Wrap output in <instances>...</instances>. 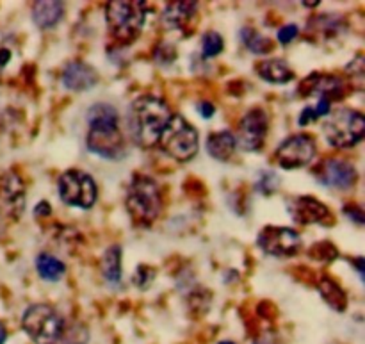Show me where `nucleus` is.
I'll list each match as a JSON object with an SVG mask.
<instances>
[{"label":"nucleus","mask_w":365,"mask_h":344,"mask_svg":"<svg viewBox=\"0 0 365 344\" xmlns=\"http://www.w3.org/2000/svg\"><path fill=\"white\" fill-rule=\"evenodd\" d=\"M298 34H299L298 25L287 24L284 25V27H280V31H278V41H280L282 45H289V43H291Z\"/></svg>","instance_id":"c85d7f7f"},{"label":"nucleus","mask_w":365,"mask_h":344,"mask_svg":"<svg viewBox=\"0 0 365 344\" xmlns=\"http://www.w3.org/2000/svg\"><path fill=\"white\" fill-rule=\"evenodd\" d=\"M316 113H314V107H305V109L302 111V114H299V120L298 123L302 125V127H305V125L312 123V121H316Z\"/></svg>","instance_id":"2f4dec72"},{"label":"nucleus","mask_w":365,"mask_h":344,"mask_svg":"<svg viewBox=\"0 0 365 344\" xmlns=\"http://www.w3.org/2000/svg\"><path fill=\"white\" fill-rule=\"evenodd\" d=\"M159 141L168 156L182 163L191 161L198 152V132L184 116H171Z\"/></svg>","instance_id":"0eeeda50"},{"label":"nucleus","mask_w":365,"mask_h":344,"mask_svg":"<svg viewBox=\"0 0 365 344\" xmlns=\"http://www.w3.org/2000/svg\"><path fill=\"white\" fill-rule=\"evenodd\" d=\"M317 178H319L321 184L328 186V188L334 189H346L353 188L359 181V173H356V168L351 163H346L342 159H328L317 168L316 171Z\"/></svg>","instance_id":"f8f14e48"},{"label":"nucleus","mask_w":365,"mask_h":344,"mask_svg":"<svg viewBox=\"0 0 365 344\" xmlns=\"http://www.w3.org/2000/svg\"><path fill=\"white\" fill-rule=\"evenodd\" d=\"M21 328L36 344H88V328L77 321H66L45 303L31 305L21 316Z\"/></svg>","instance_id":"f257e3e1"},{"label":"nucleus","mask_w":365,"mask_h":344,"mask_svg":"<svg viewBox=\"0 0 365 344\" xmlns=\"http://www.w3.org/2000/svg\"><path fill=\"white\" fill-rule=\"evenodd\" d=\"M330 107H331V102H328V100H324V98H319L317 106L314 107V113H316V118L328 116V114H330Z\"/></svg>","instance_id":"473e14b6"},{"label":"nucleus","mask_w":365,"mask_h":344,"mask_svg":"<svg viewBox=\"0 0 365 344\" xmlns=\"http://www.w3.org/2000/svg\"><path fill=\"white\" fill-rule=\"evenodd\" d=\"M50 214H52V209H50V206L46 202H39L38 206H36L34 209L36 218H45V216H50Z\"/></svg>","instance_id":"f704fd0d"},{"label":"nucleus","mask_w":365,"mask_h":344,"mask_svg":"<svg viewBox=\"0 0 365 344\" xmlns=\"http://www.w3.org/2000/svg\"><path fill=\"white\" fill-rule=\"evenodd\" d=\"M217 344H234L232 341H221V343H217Z\"/></svg>","instance_id":"4c0bfd02"},{"label":"nucleus","mask_w":365,"mask_h":344,"mask_svg":"<svg viewBox=\"0 0 365 344\" xmlns=\"http://www.w3.org/2000/svg\"><path fill=\"white\" fill-rule=\"evenodd\" d=\"M196 111L200 113V116L209 120V118H212L214 113H216V107H214V103L210 102H200L198 106H196Z\"/></svg>","instance_id":"7c9ffc66"},{"label":"nucleus","mask_w":365,"mask_h":344,"mask_svg":"<svg viewBox=\"0 0 365 344\" xmlns=\"http://www.w3.org/2000/svg\"><path fill=\"white\" fill-rule=\"evenodd\" d=\"M96 81V71L82 61H70L63 70V84L71 91H88Z\"/></svg>","instance_id":"dca6fc26"},{"label":"nucleus","mask_w":365,"mask_h":344,"mask_svg":"<svg viewBox=\"0 0 365 344\" xmlns=\"http://www.w3.org/2000/svg\"><path fill=\"white\" fill-rule=\"evenodd\" d=\"M323 132L327 141L335 148H351L365 136L364 114L348 107L334 111L324 120Z\"/></svg>","instance_id":"423d86ee"},{"label":"nucleus","mask_w":365,"mask_h":344,"mask_svg":"<svg viewBox=\"0 0 365 344\" xmlns=\"http://www.w3.org/2000/svg\"><path fill=\"white\" fill-rule=\"evenodd\" d=\"M198 11L196 2H170L163 11V27L168 31H182L191 24Z\"/></svg>","instance_id":"f3484780"},{"label":"nucleus","mask_w":365,"mask_h":344,"mask_svg":"<svg viewBox=\"0 0 365 344\" xmlns=\"http://www.w3.org/2000/svg\"><path fill=\"white\" fill-rule=\"evenodd\" d=\"M64 14L63 2H50V0H41L32 6V20L38 27L50 29L56 27Z\"/></svg>","instance_id":"6ab92c4d"},{"label":"nucleus","mask_w":365,"mask_h":344,"mask_svg":"<svg viewBox=\"0 0 365 344\" xmlns=\"http://www.w3.org/2000/svg\"><path fill=\"white\" fill-rule=\"evenodd\" d=\"M257 243L264 253L278 257V259L294 257L302 250V238H299L298 232L289 227L269 225V227L260 231Z\"/></svg>","instance_id":"1a4fd4ad"},{"label":"nucleus","mask_w":365,"mask_h":344,"mask_svg":"<svg viewBox=\"0 0 365 344\" xmlns=\"http://www.w3.org/2000/svg\"><path fill=\"white\" fill-rule=\"evenodd\" d=\"M299 93L305 96L316 95L319 98L328 100V102H331V100H341L344 96V82L337 77H331V75L314 74L302 82Z\"/></svg>","instance_id":"2eb2a0df"},{"label":"nucleus","mask_w":365,"mask_h":344,"mask_svg":"<svg viewBox=\"0 0 365 344\" xmlns=\"http://www.w3.org/2000/svg\"><path fill=\"white\" fill-rule=\"evenodd\" d=\"M267 127H269V118L267 113L260 107L248 111L245 114V118L241 120L239 125V138L235 141H239V145L242 146L248 152H255L262 146L264 139L267 136Z\"/></svg>","instance_id":"9b49d317"},{"label":"nucleus","mask_w":365,"mask_h":344,"mask_svg":"<svg viewBox=\"0 0 365 344\" xmlns=\"http://www.w3.org/2000/svg\"><path fill=\"white\" fill-rule=\"evenodd\" d=\"M235 148H237V141H235V136L228 131H220L212 132V134L207 138V152L212 159L216 161H228L234 156Z\"/></svg>","instance_id":"a211bd4d"},{"label":"nucleus","mask_w":365,"mask_h":344,"mask_svg":"<svg viewBox=\"0 0 365 344\" xmlns=\"http://www.w3.org/2000/svg\"><path fill=\"white\" fill-rule=\"evenodd\" d=\"M287 207L292 220L302 225L328 223L331 220L330 209L314 196H298V198L291 200Z\"/></svg>","instance_id":"4468645a"},{"label":"nucleus","mask_w":365,"mask_h":344,"mask_svg":"<svg viewBox=\"0 0 365 344\" xmlns=\"http://www.w3.org/2000/svg\"><path fill=\"white\" fill-rule=\"evenodd\" d=\"M59 196L64 203L78 209H91L98 198V188L88 173L81 170L64 171L57 182Z\"/></svg>","instance_id":"6e6552de"},{"label":"nucleus","mask_w":365,"mask_h":344,"mask_svg":"<svg viewBox=\"0 0 365 344\" xmlns=\"http://www.w3.org/2000/svg\"><path fill=\"white\" fill-rule=\"evenodd\" d=\"M0 209L13 218L20 216L25 209V186L13 171L0 177Z\"/></svg>","instance_id":"ddd939ff"},{"label":"nucleus","mask_w":365,"mask_h":344,"mask_svg":"<svg viewBox=\"0 0 365 344\" xmlns=\"http://www.w3.org/2000/svg\"><path fill=\"white\" fill-rule=\"evenodd\" d=\"M163 209V196L157 182L148 175H135L128 186L127 211L134 221L150 225Z\"/></svg>","instance_id":"39448f33"},{"label":"nucleus","mask_w":365,"mask_h":344,"mask_svg":"<svg viewBox=\"0 0 365 344\" xmlns=\"http://www.w3.org/2000/svg\"><path fill=\"white\" fill-rule=\"evenodd\" d=\"M11 59V52L9 49H0V68L6 66Z\"/></svg>","instance_id":"c9c22d12"},{"label":"nucleus","mask_w":365,"mask_h":344,"mask_svg":"<svg viewBox=\"0 0 365 344\" xmlns=\"http://www.w3.org/2000/svg\"><path fill=\"white\" fill-rule=\"evenodd\" d=\"M241 38L245 41V45L248 46V50H252L253 54H267L273 49V43L269 38L262 36L260 32H257L255 29L245 27L241 32Z\"/></svg>","instance_id":"b1692460"},{"label":"nucleus","mask_w":365,"mask_h":344,"mask_svg":"<svg viewBox=\"0 0 365 344\" xmlns=\"http://www.w3.org/2000/svg\"><path fill=\"white\" fill-rule=\"evenodd\" d=\"M153 278H155V271H153L152 268L139 266L134 275V284L138 285V288L146 289L150 285V282H153Z\"/></svg>","instance_id":"cd10ccee"},{"label":"nucleus","mask_w":365,"mask_h":344,"mask_svg":"<svg viewBox=\"0 0 365 344\" xmlns=\"http://www.w3.org/2000/svg\"><path fill=\"white\" fill-rule=\"evenodd\" d=\"M36 270H38V275L46 282H57L64 277L66 273V266L61 263L57 257H53L52 253H39L36 257Z\"/></svg>","instance_id":"4be33fe9"},{"label":"nucleus","mask_w":365,"mask_h":344,"mask_svg":"<svg viewBox=\"0 0 365 344\" xmlns=\"http://www.w3.org/2000/svg\"><path fill=\"white\" fill-rule=\"evenodd\" d=\"M344 213L348 214L349 220H353L355 223H359V225L364 223V211L360 209L359 206H353V203H351V206H346Z\"/></svg>","instance_id":"c756f323"},{"label":"nucleus","mask_w":365,"mask_h":344,"mask_svg":"<svg viewBox=\"0 0 365 344\" xmlns=\"http://www.w3.org/2000/svg\"><path fill=\"white\" fill-rule=\"evenodd\" d=\"M316 25V32H321L323 38H331V36H337L341 31V20L337 16L328 18V16H316L314 24Z\"/></svg>","instance_id":"a878e982"},{"label":"nucleus","mask_w":365,"mask_h":344,"mask_svg":"<svg viewBox=\"0 0 365 344\" xmlns=\"http://www.w3.org/2000/svg\"><path fill=\"white\" fill-rule=\"evenodd\" d=\"M6 339H7V330H6V327H4L2 321H0V344L6 343Z\"/></svg>","instance_id":"e433bc0d"},{"label":"nucleus","mask_w":365,"mask_h":344,"mask_svg":"<svg viewBox=\"0 0 365 344\" xmlns=\"http://www.w3.org/2000/svg\"><path fill=\"white\" fill-rule=\"evenodd\" d=\"M170 118V107L164 100L152 95L139 96L132 102L130 111H128V127H130L132 138L143 148L155 145Z\"/></svg>","instance_id":"7ed1b4c3"},{"label":"nucleus","mask_w":365,"mask_h":344,"mask_svg":"<svg viewBox=\"0 0 365 344\" xmlns=\"http://www.w3.org/2000/svg\"><path fill=\"white\" fill-rule=\"evenodd\" d=\"M317 289H319V295L323 296L324 302L331 307V309L339 310H346L348 307V296H346L344 289L337 284L335 280H331L330 277H323L317 284Z\"/></svg>","instance_id":"412c9836"},{"label":"nucleus","mask_w":365,"mask_h":344,"mask_svg":"<svg viewBox=\"0 0 365 344\" xmlns=\"http://www.w3.org/2000/svg\"><path fill=\"white\" fill-rule=\"evenodd\" d=\"M257 71L264 81L271 82V84H287L294 79V71L289 68V64L284 59L262 61Z\"/></svg>","instance_id":"aec40b11"},{"label":"nucleus","mask_w":365,"mask_h":344,"mask_svg":"<svg viewBox=\"0 0 365 344\" xmlns=\"http://www.w3.org/2000/svg\"><path fill=\"white\" fill-rule=\"evenodd\" d=\"M88 148L103 159H118L125 150L123 134L118 127V111L109 103H95L88 111Z\"/></svg>","instance_id":"f03ea898"},{"label":"nucleus","mask_w":365,"mask_h":344,"mask_svg":"<svg viewBox=\"0 0 365 344\" xmlns=\"http://www.w3.org/2000/svg\"><path fill=\"white\" fill-rule=\"evenodd\" d=\"M223 46H225V41L223 38H221L220 32L216 31H210V32H205L202 38V52H203V57H216L220 56L221 52H223Z\"/></svg>","instance_id":"393cba45"},{"label":"nucleus","mask_w":365,"mask_h":344,"mask_svg":"<svg viewBox=\"0 0 365 344\" xmlns=\"http://www.w3.org/2000/svg\"><path fill=\"white\" fill-rule=\"evenodd\" d=\"M146 2H135V0H113L106 6L107 27L113 32L114 38L121 43H130L141 32L145 25Z\"/></svg>","instance_id":"20e7f679"},{"label":"nucleus","mask_w":365,"mask_h":344,"mask_svg":"<svg viewBox=\"0 0 365 344\" xmlns=\"http://www.w3.org/2000/svg\"><path fill=\"white\" fill-rule=\"evenodd\" d=\"M314 156H316V141L305 134H296L287 138L274 153L277 163L285 170L307 166L314 159Z\"/></svg>","instance_id":"9d476101"},{"label":"nucleus","mask_w":365,"mask_h":344,"mask_svg":"<svg viewBox=\"0 0 365 344\" xmlns=\"http://www.w3.org/2000/svg\"><path fill=\"white\" fill-rule=\"evenodd\" d=\"M102 275L110 284L121 280V248L118 245L106 250L102 257Z\"/></svg>","instance_id":"5701e85b"},{"label":"nucleus","mask_w":365,"mask_h":344,"mask_svg":"<svg viewBox=\"0 0 365 344\" xmlns=\"http://www.w3.org/2000/svg\"><path fill=\"white\" fill-rule=\"evenodd\" d=\"M252 344H280V341H278L277 335L271 334V332H264V334L260 335V338H257Z\"/></svg>","instance_id":"72a5a7b5"},{"label":"nucleus","mask_w":365,"mask_h":344,"mask_svg":"<svg viewBox=\"0 0 365 344\" xmlns=\"http://www.w3.org/2000/svg\"><path fill=\"white\" fill-rule=\"evenodd\" d=\"M310 256L316 260H319V263H331L335 257H339V252L331 243H317L310 250Z\"/></svg>","instance_id":"bb28decb"}]
</instances>
